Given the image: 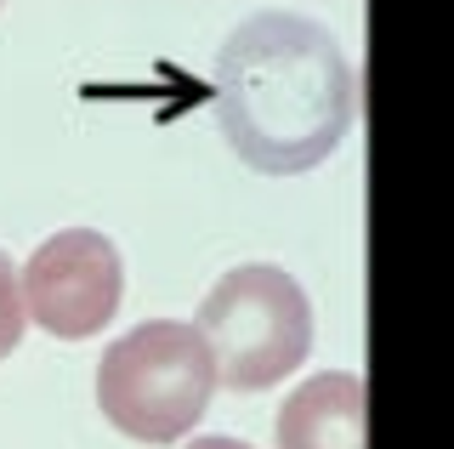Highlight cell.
<instances>
[{"mask_svg":"<svg viewBox=\"0 0 454 449\" xmlns=\"http://www.w3.org/2000/svg\"><path fill=\"white\" fill-rule=\"evenodd\" d=\"M216 114L250 171L295 177L330 160L352 131L358 75L324 23L255 12L216 58Z\"/></svg>","mask_w":454,"mask_h":449,"instance_id":"6da1fadb","label":"cell"},{"mask_svg":"<svg viewBox=\"0 0 454 449\" xmlns=\"http://www.w3.org/2000/svg\"><path fill=\"white\" fill-rule=\"evenodd\" d=\"M199 342L210 353L216 387L262 392L284 382L295 364L312 353V302L284 268L273 262H245L222 273L193 319Z\"/></svg>","mask_w":454,"mask_h":449,"instance_id":"7a4b0ae2","label":"cell"},{"mask_svg":"<svg viewBox=\"0 0 454 449\" xmlns=\"http://www.w3.org/2000/svg\"><path fill=\"white\" fill-rule=\"evenodd\" d=\"M216 370L193 325L153 319L97 358V410L137 444H176L205 421Z\"/></svg>","mask_w":454,"mask_h":449,"instance_id":"3957f363","label":"cell"},{"mask_svg":"<svg viewBox=\"0 0 454 449\" xmlns=\"http://www.w3.org/2000/svg\"><path fill=\"white\" fill-rule=\"evenodd\" d=\"M23 313L57 342H85L120 313L125 296V268L97 228H63L28 256L18 273Z\"/></svg>","mask_w":454,"mask_h":449,"instance_id":"277c9868","label":"cell"},{"mask_svg":"<svg viewBox=\"0 0 454 449\" xmlns=\"http://www.w3.org/2000/svg\"><path fill=\"white\" fill-rule=\"evenodd\" d=\"M364 382L352 370H324L284 398L273 421L278 449H364Z\"/></svg>","mask_w":454,"mask_h":449,"instance_id":"5b68a950","label":"cell"},{"mask_svg":"<svg viewBox=\"0 0 454 449\" xmlns=\"http://www.w3.org/2000/svg\"><path fill=\"white\" fill-rule=\"evenodd\" d=\"M28 330V313H23V290H18V268L6 262V250H0V358L12 353V347L23 342Z\"/></svg>","mask_w":454,"mask_h":449,"instance_id":"8992f818","label":"cell"},{"mask_svg":"<svg viewBox=\"0 0 454 449\" xmlns=\"http://www.w3.org/2000/svg\"><path fill=\"white\" fill-rule=\"evenodd\" d=\"M188 449H250L245 438H193Z\"/></svg>","mask_w":454,"mask_h":449,"instance_id":"52a82bcc","label":"cell"}]
</instances>
